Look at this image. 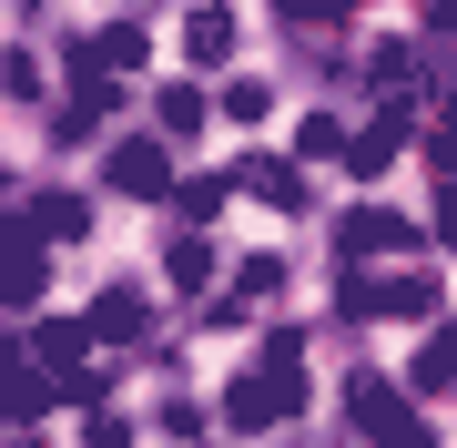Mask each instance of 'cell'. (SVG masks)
<instances>
[{
  "mask_svg": "<svg viewBox=\"0 0 457 448\" xmlns=\"http://www.w3.org/2000/svg\"><path fill=\"white\" fill-rule=\"evenodd\" d=\"M51 234L31 224V215H11V266H0V296H11V306H41V285H51Z\"/></svg>",
  "mask_w": 457,
  "mask_h": 448,
  "instance_id": "5b68a950",
  "label": "cell"
},
{
  "mask_svg": "<svg viewBox=\"0 0 457 448\" xmlns=\"http://www.w3.org/2000/svg\"><path fill=\"white\" fill-rule=\"evenodd\" d=\"M275 11H285V21H305V31H315V21H336L345 0H275Z\"/></svg>",
  "mask_w": 457,
  "mask_h": 448,
  "instance_id": "cb8c5ba5",
  "label": "cell"
},
{
  "mask_svg": "<svg viewBox=\"0 0 457 448\" xmlns=\"http://www.w3.org/2000/svg\"><path fill=\"white\" fill-rule=\"evenodd\" d=\"M163 133H173V143H194V133H204V92H183V82L163 92Z\"/></svg>",
  "mask_w": 457,
  "mask_h": 448,
  "instance_id": "ac0fdd59",
  "label": "cell"
},
{
  "mask_svg": "<svg viewBox=\"0 0 457 448\" xmlns=\"http://www.w3.org/2000/svg\"><path fill=\"white\" fill-rule=\"evenodd\" d=\"M345 418H356L376 448H427V428L407 418V398H396L386 377H345Z\"/></svg>",
  "mask_w": 457,
  "mask_h": 448,
  "instance_id": "7a4b0ae2",
  "label": "cell"
},
{
  "mask_svg": "<svg viewBox=\"0 0 457 448\" xmlns=\"http://www.w3.org/2000/svg\"><path fill=\"white\" fill-rule=\"evenodd\" d=\"M234 194H264L275 215H295V204H305V173L275 164V153H254V164H234Z\"/></svg>",
  "mask_w": 457,
  "mask_h": 448,
  "instance_id": "ba28073f",
  "label": "cell"
},
{
  "mask_svg": "<svg viewBox=\"0 0 457 448\" xmlns=\"http://www.w3.org/2000/svg\"><path fill=\"white\" fill-rule=\"evenodd\" d=\"M183 62H234V11H194L183 21Z\"/></svg>",
  "mask_w": 457,
  "mask_h": 448,
  "instance_id": "8fae6325",
  "label": "cell"
},
{
  "mask_svg": "<svg viewBox=\"0 0 457 448\" xmlns=\"http://www.w3.org/2000/svg\"><path fill=\"white\" fill-rule=\"evenodd\" d=\"M0 92H11V102L41 92V62H31V51H11V62H0Z\"/></svg>",
  "mask_w": 457,
  "mask_h": 448,
  "instance_id": "7402d4cb",
  "label": "cell"
},
{
  "mask_svg": "<svg viewBox=\"0 0 457 448\" xmlns=\"http://www.w3.org/2000/svg\"><path fill=\"white\" fill-rule=\"evenodd\" d=\"M163 275H173V296H204V285H213V245H204L194 224H183L173 245H163Z\"/></svg>",
  "mask_w": 457,
  "mask_h": 448,
  "instance_id": "30bf717a",
  "label": "cell"
},
{
  "mask_svg": "<svg viewBox=\"0 0 457 448\" xmlns=\"http://www.w3.org/2000/svg\"><path fill=\"white\" fill-rule=\"evenodd\" d=\"M285 418H305V336L275 326V336H264V357L224 387V428L264 438V428H285Z\"/></svg>",
  "mask_w": 457,
  "mask_h": 448,
  "instance_id": "6da1fadb",
  "label": "cell"
},
{
  "mask_svg": "<svg viewBox=\"0 0 457 448\" xmlns=\"http://www.w3.org/2000/svg\"><path fill=\"white\" fill-rule=\"evenodd\" d=\"M407 123H417V92H386V113H376L366 133H345V173H386L396 143H407Z\"/></svg>",
  "mask_w": 457,
  "mask_h": 448,
  "instance_id": "277c9868",
  "label": "cell"
},
{
  "mask_svg": "<svg viewBox=\"0 0 457 448\" xmlns=\"http://www.w3.org/2000/svg\"><path fill=\"white\" fill-rule=\"evenodd\" d=\"M264 296H285V266H275V255H245V275H234V306H264Z\"/></svg>",
  "mask_w": 457,
  "mask_h": 448,
  "instance_id": "5bb4252c",
  "label": "cell"
},
{
  "mask_svg": "<svg viewBox=\"0 0 457 448\" xmlns=\"http://www.w3.org/2000/svg\"><path fill=\"white\" fill-rule=\"evenodd\" d=\"M437 234H447V245H457V183H447V194H437Z\"/></svg>",
  "mask_w": 457,
  "mask_h": 448,
  "instance_id": "484cf974",
  "label": "cell"
},
{
  "mask_svg": "<svg viewBox=\"0 0 457 448\" xmlns=\"http://www.w3.org/2000/svg\"><path fill=\"white\" fill-rule=\"evenodd\" d=\"M295 153H305V164H336V153H345V123H336V113H315L305 133H295Z\"/></svg>",
  "mask_w": 457,
  "mask_h": 448,
  "instance_id": "e0dca14e",
  "label": "cell"
},
{
  "mask_svg": "<svg viewBox=\"0 0 457 448\" xmlns=\"http://www.w3.org/2000/svg\"><path fill=\"white\" fill-rule=\"evenodd\" d=\"M224 113H234V123H264V113H275V92H264V82H234Z\"/></svg>",
  "mask_w": 457,
  "mask_h": 448,
  "instance_id": "603a6c76",
  "label": "cell"
},
{
  "mask_svg": "<svg viewBox=\"0 0 457 448\" xmlns=\"http://www.w3.org/2000/svg\"><path fill=\"white\" fill-rule=\"evenodd\" d=\"M143 296H132V285H102V296H92V336H143Z\"/></svg>",
  "mask_w": 457,
  "mask_h": 448,
  "instance_id": "7c38bea8",
  "label": "cell"
},
{
  "mask_svg": "<svg viewBox=\"0 0 457 448\" xmlns=\"http://www.w3.org/2000/svg\"><path fill=\"white\" fill-rule=\"evenodd\" d=\"M417 387H457V336H427L417 347Z\"/></svg>",
  "mask_w": 457,
  "mask_h": 448,
  "instance_id": "ffe728a7",
  "label": "cell"
},
{
  "mask_svg": "<svg viewBox=\"0 0 457 448\" xmlns=\"http://www.w3.org/2000/svg\"><path fill=\"white\" fill-rule=\"evenodd\" d=\"M407 245H417V224L386 215V204H356V215L336 224V255H407Z\"/></svg>",
  "mask_w": 457,
  "mask_h": 448,
  "instance_id": "8992f818",
  "label": "cell"
},
{
  "mask_svg": "<svg viewBox=\"0 0 457 448\" xmlns=\"http://www.w3.org/2000/svg\"><path fill=\"white\" fill-rule=\"evenodd\" d=\"M345 316H437V275H345Z\"/></svg>",
  "mask_w": 457,
  "mask_h": 448,
  "instance_id": "3957f363",
  "label": "cell"
},
{
  "mask_svg": "<svg viewBox=\"0 0 457 448\" xmlns=\"http://www.w3.org/2000/svg\"><path fill=\"white\" fill-rule=\"evenodd\" d=\"M427 31H457V0H427Z\"/></svg>",
  "mask_w": 457,
  "mask_h": 448,
  "instance_id": "4316f807",
  "label": "cell"
},
{
  "mask_svg": "<svg viewBox=\"0 0 457 448\" xmlns=\"http://www.w3.org/2000/svg\"><path fill=\"white\" fill-rule=\"evenodd\" d=\"M31 224L51 234V245H71V234H82L92 215H82V204H71V194H41V204H31Z\"/></svg>",
  "mask_w": 457,
  "mask_h": 448,
  "instance_id": "4fadbf2b",
  "label": "cell"
},
{
  "mask_svg": "<svg viewBox=\"0 0 457 448\" xmlns=\"http://www.w3.org/2000/svg\"><path fill=\"white\" fill-rule=\"evenodd\" d=\"M224 194H234V173H213V183H183V224H213V215H224Z\"/></svg>",
  "mask_w": 457,
  "mask_h": 448,
  "instance_id": "44dd1931",
  "label": "cell"
},
{
  "mask_svg": "<svg viewBox=\"0 0 457 448\" xmlns=\"http://www.w3.org/2000/svg\"><path fill=\"white\" fill-rule=\"evenodd\" d=\"M82 448H132V428H122V418H92V438Z\"/></svg>",
  "mask_w": 457,
  "mask_h": 448,
  "instance_id": "d4e9b609",
  "label": "cell"
},
{
  "mask_svg": "<svg viewBox=\"0 0 457 448\" xmlns=\"http://www.w3.org/2000/svg\"><path fill=\"white\" fill-rule=\"evenodd\" d=\"M427 164L457 173V102H437V113H427Z\"/></svg>",
  "mask_w": 457,
  "mask_h": 448,
  "instance_id": "d6986e66",
  "label": "cell"
},
{
  "mask_svg": "<svg viewBox=\"0 0 457 448\" xmlns=\"http://www.w3.org/2000/svg\"><path fill=\"white\" fill-rule=\"evenodd\" d=\"M366 72H376L386 92H407V82H417V51H407V41H376V51H366Z\"/></svg>",
  "mask_w": 457,
  "mask_h": 448,
  "instance_id": "2e32d148",
  "label": "cell"
},
{
  "mask_svg": "<svg viewBox=\"0 0 457 448\" xmlns=\"http://www.w3.org/2000/svg\"><path fill=\"white\" fill-rule=\"evenodd\" d=\"M31 357H41V367H62V377H71V367L92 357V316H41V326H31Z\"/></svg>",
  "mask_w": 457,
  "mask_h": 448,
  "instance_id": "9c48e42d",
  "label": "cell"
},
{
  "mask_svg": "<svg viewBox=\"0 0 457 448\" xmlns=\"http://www.w3.org/2000/svg\"><path fill=\"white\" fill-rule=\"evenodd\" d=\"M51 398H62V377H51V367H41V377H11V418H21V428L51 418Z\"/></svg>",
  "mask_w": 457,
  "mask_h": 448,
  "instance_id": "9a60e30c",
  "label": "cell"
},
{
  "mask_svg": "<svg viewBox=\"0 0 457 448\" xmlns=\"http://www.w3.org/2000/svg\"><path fill=\"white\" fill-rule=\"evenodd\" d=\"M11 448H41V438H31V428H21V438H11Z\"/></svg>",
  "mask_w": 457,
  "mask_h": 448,
  "instance_id": "83f0119b",
  "label": "cell"
},
{
  "mask_svg": "<svg viewBox=\"0 0 457 448\" xmlns=\"http://www.w3.org/2000/svg\"><path fill=\"white\" fill-rule=\"evenodd\" d=\"M112 183L132 204H163L173 194V164H163V143H112Z\"/></svg>",
  "mask_w": 457,
  "mask_h": 448,
  "instance_id": "52a82bcc",
  "label": "cell"
}]
</instances>
